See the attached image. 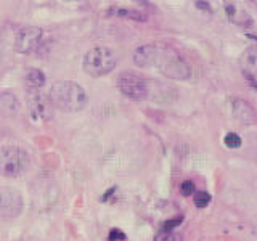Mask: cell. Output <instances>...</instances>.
<instances>
[{
  "instance_id": "6da1fadb",
  "label": "cell",
  "mask_w": 257,
  "mask_h": 241,
  "mask_svg": "<svg viewBox=\"0 0 257 241\" xmlns=\"http://www.w3.org/2000/svg\"><path fill=\"white\" fill-rule=\"evenodd\" d=\"M48 100L52 106L64 112H77L85 108L87 93L74 80H58L55 82L48 92Z\"/></svg>"
},
{
  "instance_id": "7a4b0ae2",
  "label": "cell",
  "mask_w": 257,
  "mask_h": 241,
  "mask_svg": "<svg viewBox=\"0 0 257 241\" xmlns=\"http://www.w3.org/2000/svg\"><path fill=\"white\" fill-rule=\"evenodd\" d=\"M151 68H159L163 74L175 80H185L191 76L188 63L174 48L161 44H155V55H153Z\"/></svg>"
},
{
  "instance_id": "3957f363",
  "label": "cell",
  "mask_w": 257,
  "mask_h": 241,
  "mask_svg": "<svg viewBox=\"0 0 257 241\" xmlns=\"http://www.w3.org/2000/svg\"><path fill=\"white\" fill-rule=\"evenodd\" d=\"M116 64H117V56L111 48L95 47L84 55L82 69L85 71V74L92 77H101L109 74L116 68Z\"/></svg>"
},
{
  "instance_id": "277c9868",
  "label": "cell",
  "mask_w": 257,
  "mask_h": 241,
  "mask_svg": "<svg viewBox=\"0 0 257 241\" xmlns=\"http://www.w3.org/2000/svg\"><path fill=\"white\" fill-rule=\"evenodd\" d=\"M29 166V155L20 147L0 148V174L4 177H18Z\"/></svg>"
},
{
  "instance_id": "5b68a950",
  "label": "cell",
  "mask_w": 257,
  "mask_h": 241,
  "mask_svg": "<svg viewBox=\"0 0 257 241\" xmlns=\"http://www.w3.org/2000/svg\"><path fill=\"white\" fill-rule=\"evenodd\" d=\"M116 85L119 92L131 100H145L150 95L148 82L142 76L135 74V72H122V74H119Z\"/></svg>"
},
{
  "instance_id": "8992f818",
  "label": "cell",
  "mask_w": 257,
  "mask_h": 241,
  "mask_svg": "<svg viewBox=\"0 0 257 241\" xmlns=\"http://www.w3.org/2000/svg\"><path fill=\"white\" fill-rule=\"evenodd\" d=\"M23 211V196L18 190L0 187V220L16 219Z\"/></svg>"
},
{
  "instance_id": "52a82bcc",
  "label": "cell",
  "mask_w": 257,
  "mask_h": 241,
  "mask_svg": "<svg viewBox=\"0 0 257 241\" xmlns=\"http://www.w3.org/2000/svg\"><path fill=\"white\" fill-rule=\"evenodd\" d=\"M40 40H42V29L37 26H26L16 32L13 50L21 55L32 53L40 45Z\"/></svg>"
},
{
  "instance_id": "ba28073f",
  "label": "cell",
  "mask_w": 257,
  "mask_h": 241,
  "mask_svg": "<svg viewBox=\"0 0 257 241\" xmlns=\"http://www.w3.org/2000/svg\"><path fill=\"white\" fill-rule=\"evenodd\" d=\"M29 116L34 123H45L52 116V103L48 96L37 90L29 95Z\"/></svg>"
},
{
  "instance_id": "9c48e42d",
  "label": "cell",
  "mask_w": 257,
  "mask_h": 241,
  "mask_svg": "<svg viewBox=\"0 0 257 241\" xmlns=\"http://www.w3.org/2000/svg\"><path fill=\"white\" fill-rule=\"evenodd\" d=\"M255 58H257V48L255 45L247 47L244 53L239 58V68L246 80L252 87H255Z\"/></svg>"
},
{
  "instance_id": "30bf717a",
  "label": "cell",
  "mask_w": 257,
  "mask_h": 241,
  "mask_svg": "<svg viewBox=\"0 0 257 241\" xmlns=\"http://www.w3.org/2000/svg\"><path fill=\"white\" fill-rule=\"evenodd\" d=\"M231 112L241 124H246V126H254L255 120H257V114H255V109L244 100H231Z\"/></svg>"
},
{
  "instance_id": "8fae6325",
  "label": "cell",
  "mask_w": 257,
  "mask_h": 241,
  "mask_svg": "<svg viewBox=\"0 0 257 241\" xmlns=\"http://www.w3.org/2000/svg\"><path fill=\"white\" fill-rule=\"evenodd\" d=\"M20 101L12 93L0 95V114L4 116H15L20 112Z\"/></svg>"
},
{
  "instance_id": "7c38bea8",
  "label": "cell",
  "mask_w": 257,
  "mask_h": 241,
  "mask_svg": "<svg viewBox=\"0 0 257 241\" xmlns=\"http://www.w3.org/2000/svg\"><path fill=\"white\" fill-rule=\"evenodd\" d=\"M24 80H26V85L31 87V88H39V87H42L45 84V74L40 69L37 68H31L28 72H26V76H24Z\"/></svg>"
},
{
  "instance_id": "4fadbf2b",
  "label": "cell",
  "mask_w": 257,
  "mask_h": 241,
  "mask_svg": "<svg viewBox=\"0 0 257 241\" xmlns=\"http://www.w3.org/2000/svg\"><path fill=\"white\" fill-rule=\"evenodd\" d=\"M153 241H182V236L179 235V233L172 231V230L163 228V230H159L156 233V236Z\"/></svg>"
},
{
  "instance_id": "5bb4252c",
  "label": "cell",
  "mask_w": 257,
  "mask_h": 241,
  "mask_svg": "<svg viewBox=\"0 0 257 241\" xmlns=\"http://www.w3.org/2000/svg\"><path fill=\"white\" fill-rule=\"evenodd\" d=\"M223 143H225V147L233 148V150H238L241 147V143H243V140H241V137L238 134L228 132L227 135L223 137Z\"/></svg>"
},
{
  "instance_id": "9a60e30c",
  "label": "cell",
  "mask_w": 257,
  "mask_h": 241,
  "mask_svg": "<svg viewBox=\"0 0 257 241\" xmlns=\"http://www.w3.org/2000/svg\"><path fill=\"white\" fill-rule=\"evenodd\" d=\"M111 13H114V15H117V16H124V18H131V20H137V21H143V20H147L145 18L143 15H140V13H137V12H134V10H122V8H114Z\"/></svg>"
},
{
  "instance_id": "2e32d148",
  "label": "cell",
  "mask_w": 257,
  "mask_h": 241,
  "mask_svg": "<svg viewBox=\"0 0 257 241\" xmlns=\"http://www.w3.org/2000/svg\"><path fill=\"white\" fill-rule=\"evenodd\" d=\"M193 201H195L196 207L203 209V207H206L209 203H211V195L206 193V191H198L196 195H195V198H193Z\"/></svg>"
},
{
  "instance_id": "e0dca14e",
  "label": "cell",
  "mask_w": 257,
  "mask_h": 241,
  "mask_svg": "<svg viewBox=\"0 0 257 241\" xmlns=\"http://www.w3.org/2000/svg\"><path fill=\"white\" fill-rule=\"evenodd\" d=\"M193 191H195V183H193L191 180H185L180 185V193L183 196H191Z\"/></svg>"
},
{
  "instance_id": "ac0fdd59",
  "label": "cell",
  "mask_w": 257,
  "mask_h": 241,
  "mask_svg": "<svg viewBox=\"0 0 257 241\" xmlns=\"http://www.w3.org/2000/svg\"><path fill=\"white\" fill-rule=\"evenodd\" d=\"M109 241H124L125 239V233L124 231H120V230H117V228H112L111 231H109V238H108Z\"/></svg>"
},
{
  "instance_id": "d6986e66",
  "label": "cell",
  "mask_w": 257,
  "mask_h": 241,
  "mask_svg": "<svg viewBox=\"0 0 257 241\" xmlns=\"http://www.w3.org/2000/svg\"><path fill=\"white\" fill-rule=\"evenodd\" d=\"M182 222V217H177L175 220H169V222H166V230H171L172 227H175V225H179Z\"/></svg>"
}]
</instances>
